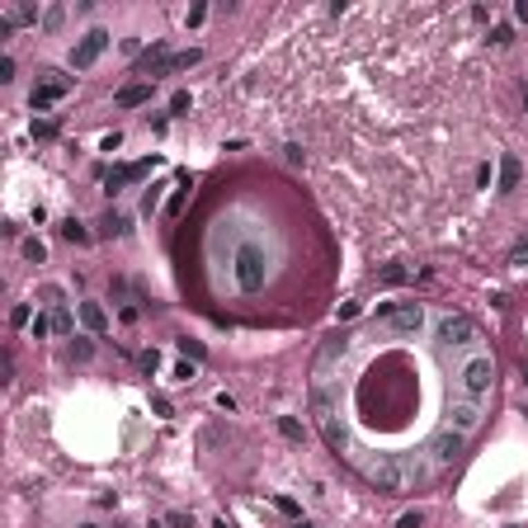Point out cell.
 I'll return each instance as SVG.
<instances>
[{
	"instance_id": "8d00e7d4",
	"label": "cell",
	"mask_w": 528,
	"mask_h": 528,
	"mask_svg": "<svg viewBox=\"0 0 528 528\" xmlns=\"http://www.w3.org/2000/svg\"><path fill=\"white\" fill-rule=\"evenodd\" d=\"M212 528H236V524H227V519H217V524H212Z\"/></svg>"
},
{
	"instance_id": "8992f818",
	"label": "cell",
	"mask_w": 528,
	"mask_h": 528,
	"mask_svg": "<svg viewBox=\"0 0 528 528\" xmlns=\"http://www.w3.org/2000/svg\"><path fill=\"white\" fill-rule=\"evenodd\" d=\"M439 344H444V349H467V344H476V321L472 317H444L439 321Z\"/></svg>"
},
{
	"instance_id": "44dd1931",
	"label": "cell",
	"mask_w": 528,
	"mask_h": 528,
	"mask_svg": "<svg viewBox=\"0 0 528 528\" xmlns=\"http://www.w3.org/2000/svg\"><path fill=\"white\" fill-rule=\"evenodd\" d=\"M24 260L43 264V260H48V245H43V241H38V236H33V241H24Z\"/></svg>"
},
{
	"instance_id": "52a82bcc",
	"label": "cell",
	"mask_w": 528,
	"mask_h": 528,
	"mask_svg": "<svg viewBox=\"0 0 528 528\" xmlns=\"http://www.w3.org/2000/svg\"><path fill=\"white\" fill-rule=\"evenodd\" d=\"M104 48H109V28H90V33H85V38L76 43V48H71V66H76V71L95 66Z\"/></svg>"
},
{
	"instance_id": "603a6c76",
	"label": "cell",
	"mask_w": 528,
	"mask_h": 528,
	"mask_svg": "<svg viewBox=\"0 0 528 528\" xmlns=\"http://www.w3.org/2000/svg\"><path fill=\"white\" fill-rule=\"evenodd\" d=\"M279 434H283V439H292V444H297V439H302V424L292 420V415H283V420H279Z\"/></svg>"
},
{
	"instance_id": "4fadbf2b",
	"label": "cell",
	"mask_w": 528,
	"mask_h": 528,
	"mask_svg": "<svg viewBox=\"0 0 528 528\" xmlns=\"http://www.w3.org/2000/svg\"><path fill=\"white\" fill-rule=\"evenodd\" d=\"M151 90H156V80H137V85H123L118 90V109H137L151 100Z\"/></svg>"
},
{
	"instance_id": "8fae6325",
	"label": "cell",
	"mask_w": 528,
	"mask_h": 528,
	"mask_svg": "<svg viewBox=\"0 0 528 528\" xmlns=\"http://www.w3.org/2000/svg\"><path fill=\"white\" fill-rule=\"evenodd\" d=\"M151 165H156V160H137V165H118V170H109V175H104L109 194H123V185H132V180H142V175H147Z\"/></svg>"
},
{
	"instance_id": "7c38bea8",
	"label": "cell",
	"mask_w": 528,
	"mask_h": 528,
	"mask_svg": "<svg viewBox=\"0 0 528 528\" xmlns=\"http://www.w3.org/2000/svg\"><path fill=\"white\" fill-rule=\"evenodd\" d=\"M401 467H406V476H411V486H420V481L434 476V462H429L424 453H401Z\"/></svg>"
},
{
	"instance_id": "6da1fadb",
	"label": "cell",
	"mask_w": 528,
	"mask_h": 528,
	"mask_svg": "<svg viewBox=\"0 0 528 528\" xmlns=\"http://www.w3.org/2000/svg\"><path fill=\"white\" fill-rule=\"evenodd\" d=\"M232 269H236V288H241V292H260L264 279H269V255H264V245H255V241H241Z\"/></svg>"
},
{
	"instance_id": "d6a6232c",
	"label": "cell",
	"mask_w": 528,
	"mask_h": 528,
	"mask_svg": "<svg viewBox=\"0 0 528 528\" xmlns=\"http://www.w3.org/2000/svg\"><path fill=\"white\" fill-rule=\"evenodd\" d=\"M185 109H189V95H185V90H175V95H170V113H185Z\"/></svg>"
},
{
	"instance_id": "30bf717a",
	"label": "cell",
	"mask_w": 528,
	"mask_h": 528,
	"mask_svg": "<svg viewBox=\"0 0 528 528\" xmlns=\"http://www.w3.org/2000/svg\"><path fill=\"white\" fill-rule=\"evenodd\" d=\"M476 424H481V411H476V401H453L449 406V429H458V434H472Z\"/></svg>"
},
{
	"instance_id": "d4e9b609",
	"label": "cell",
	"mask_w": 528,
	"mask_h": 528,
	"mask_svg": "<svg viewBox=\"0 0 528 528\" xmlns=\"http://www.w3.org/2000/svg\"><path fill=\"white\" fill-rule=\"evenodd\" d=\"M160 189H165V185H151V189H147V198H142V212H147V217L160 208Z\"/></svg>"
},
{
	"instance_id": "7402d4cb",
	"label": "cell",
	"mask_w": 528,
	"mask_h": 528,
	"mask_svg": "<svg viewBox=\"0 0 528 528\" xmlns=\"http://www.w3.org/2000/svg\"><path fill=\"white\" fill-rule=\"evenodd\" d=\"M335 359H344V340H330L326 349H321V368H326V364H335Z\"/></svg>"
},
{
	"instance_id": "60d3db41",
	"label": "cell",
	"mask_w": 528,
	"mask_h": 528,
	"mask_svg": "<svg viewBox=\"0 0 528 528\" xmlns=\"http://www.w3.org/2000/svg\"><path fill=\"white\" fill-rule=\"evenodd\" d=\"M524 377H528V364H524Z\"/></svg>"
},
{
	"instance_id": "9c48e42d",
	"label": "cell",
	"mask_w": 528,
	"mask_h": 528,
	"mask_svg": "<svg viewBox=\"0 0 528 528\" xmlns=\"http://www.w3.org/2000/svg\"><path fill=\"white\" fill-rule=\"evenodd\" d=\"M66 90H71V80L62 76V71H43V80L33 85V100H28V104H33V109H48V104H57Z\"/></svg>"
},
{
	"instance_id": "b9f144b4",
	"label": "cell",
	"mask_w": 528,
	"mask_h": 528,
	"mask_svg": "<svg viewBox=\"0 0 528 528\" xmlns=\"http://www.w3.org/2000/svg\"><path fill=\"white\" fill-rule=\"evenodd\" d=\"M505 528H514V524H505Z\"/></svg>"
},
{
	"instance_id": "83f0119b",
	"label": "cell",
	"mask_w": 528,
	"mask_h": 528,
	"mask_svg": "<svg viewBox=\"0 0 528 528\" xmlns=\"http://www.w3.org/2000/svg\"><path fill=\"white\" fill-rule=\"evenodd\" d=\"M10 321H15V326H33V307H28V302H19V307L10 312Z\"/></svg>"
},
{
	"instance_id": "d6986e66",
	"label": "cell",
	"mask_w": 528,
	"mask_h": 528,
	"mask_svg": "<svg viewBox=\"0 0 528 528\" xmlns=\"http://www.w3.org/2000/svg\"><path fill=\"white\" fill-rule=\"evenodd\" d=\"M194 62H198V53L189 48V53H175V57H170V62H165V71H189ZM165 71H160V76H165Z\"/></svg>"
},
{
	"instance_id": "484cf974",
	"label": "cell",
	"mask_w": 528,
	"mask_h": 528,
	"mask_svg": "<svg viewBox=\"0 0 528 528\" xmlns=\"http://www.w3.org/2000/svg\"><path fill=\"white\" fill-rule=\"evenodd\" d=\"M28 330H33V340H43V335H53V317H43V312H38Z\"/></svg>"
},
{
	"instance_id": "7bdbcfd3",
	"label": "cell",
	"mask_w": 528,
	"mask_h": 528,
	"mask_svg": "<svg viewBox=\"0 0 528 528\" xmlns=\"http://www.w3.org/2000/svg\"><path fill=\"white\" fill-rule=\"evenodd\" d=\"M85 528H95V524H85Z\"/></svg>"
},
{
	"instance_id": "5bb4252c",
	"label": "cell",
	"mask_w": 528,
	"mask_h": 528,
	"mask_svg": "<svg viewBox=\"0 0 528 528\" xmlns=\"http://www.w3.org/2000/svg\"><path fill=\"white\" fill-rule=\"evenodd\" d=\"M80 326H85L90 335H104L109 330V312L100 307V302H80Z\"/></svg>"
},
{
	"instance_id": "ac0fdd59",
	"label": "cell",
	"mask_w": 528,
	"mask_h": 528,
	"mask_svg": "<svg viewBox=\"0 0 528 528\" xmlns=\"http://www.w3.org/2000/svg\"><path fill=\"white\" fill-rule=\"evenodd\" d=\"M62 236L71 241V245H90V232H85V227H80L76 217H71V222H62Z\"/></svg>"
},
{
	"instance_id": "4dcf8cb0",
	"label": "cell",
	"mask_w": 528,
	"mask_h": 528,
	"mask_svg": "<svg viewBox=\"0 0 528 528\" xmlns=\"http://www.w3.org/2000/svg\"><path fill=\"white\" fill-rule=\"evenodd\" d=\"M283 160H288V165H302V160H307V151H302L297 142H288V147H283Z\"/></svg>"
},
{
	"instance_id": "f35d334b",
	"label": "cell",
	"mask_w": 528,
	"mask_h": 528,
	"mask_svg": "<svg viewBox=\"0 0 528 528\" xmlns=\"http://www.w3.org/2000/svg\"><path fill=\"white\" fill-rule=\"evenodd\" d=\"M524 109H528V90H524Z\"/></svg>"
},
{
	"instance_id": "2e32d148",
	"label": "cell",
	"mask_w": 528,
	"mask_h": 528,
	"mask_svg": "<svg viewBox=\"0 0 528 528\" xmlns=\"http://www.w3.org/2000/svg\"><path fill=\"white\" fill-rule=\"evenodd\" d=\"M100 232H104V236H128V217H123V212H104V217H100Z\"/></svg>"
},
{
	"instance_id": "ab89813d",
	"label": "cell",
	"mask_w": 528,
	"mask_h": 528,
	"mask_svg": "<svg viewBox=\"0 0 528 528\" xmlns=\"http://www.w3.org/2000/svg\"><path fill=\"white\" fill-rule=\"evenodd\" d=\"M151 528H165V524H151Z\"/></svg>"
},
{
	"instance_id": "74e56055",
	"label": "cell",
	"mask_w": 528,
	"mask_h": 528,
	"mask_svg": "<svg viewBox=\"0 0 528 528\" xmlns=\"http://www.w3.org/2000/svg\"><path fill=\"white\" fill-rule=\"evenodd\" d=\"M292 528H317V524H302V519H297V524H292Z\"/></svg>"
},
{
	"instance_id": "1f68e13d",
	"label": "cell",
	"mask_w": 528,
	"mask_h": 528,
	"mask_svg": "<svg viewBox=\"0 0 528 528\" xmlns=\"http://www.w3.org/2000/svg\"><path fill=\"white\" fill-rule=\"evenodd\" d=\"M137 364H142V373H156V368H160V354H156V349H147Z\"/></svg>"
},
{
	"instance_id": "ffe728a7",
	"label": "cell",
	"mask_w": 528,
	"mask_h": 528,
	"mask_svg": "<svg viewBox=\"0 0 528 528\" xmlns=\"http://www.w3.org/2000/svg\"><path fill=\"white\" fill-rule=\"evenodd\" d=\"M71 326H76V321H71V312H66V307H57V312H53V335H71Z\"/></svg>"
},
{
	"instance_id": "e575fe53",
	"label": "cell",
	"mask_w": 528,
	"mask_h": 528,
	"mask_svg": "<svg viewBox=\"0 0 528 528\" xmlns=\"http://www.w3.org/2000/svg\"><path fill=\"white\" fill-rule=\"evenodd\" d=\"M509 260H514V264H528V241H519V245L509 250Z\"/></svg>"
},
{
	"instance_id": "d590c367",
	"label": "cell",
	"mask_w": 528,
	"mask_h": 528,
	"mask_svg": "<svg viewBox=\"0 0 528 528\" xmlns=\"http://www.w3.org/2000/svg\"><path fill=\"white\" fill-rule=\"evenodd\" d=\"M43 302H53V307H62V288H53V283H48V288H43Z\"/></svg>"
},
{
	"instance_id": "9a60e30c",
	"label": "cell",
	"mask_w": 528,
	"mask_h": 528,
	"mask_svg": "<svg viewBox=\"0 0 528 528\" xmlns=\"http://www.w3.org/2000/svg\"><path fill=\"white\" fill-rule=\"evenodd\" d=\"M519 180H524V160H519V156H505L500 160V194H514V189H519Z\"/></svg>"
},
{
	"instance_id": "3957f363",
	"label": "cell",
	"mask_w": 528,
	"mask_h": 528,
	"mask_svg": "<svg viewBox=\"0 0 528 528\" xmlns=\"http://www.w3.org/2000/svg\"><path fill=\"white\" fill-rule=\"evenodd\" d=\"M312 415H317L321 434H326V444L340 453V449H344V424H340V411H335V396L326 392V387H317V392H312Z\"/></svg>"
},
{
	"instance_id": "5b68a950",
	"label": "cell",
	"mask_w": 528,
	"mask_h": 528,
	"mask_svg": "<svg viewBox=\"0 0 528 528\" xmlns=\"http://www.w3.org/2000/svg\"><path fill=\"white\" fill-rule=\"evenodd\" d=\"M368 481L377 486V491H406V486H411V476H406V467H401V453L377 458V462L368 467Z\"/></svg>"
},
{
	"instance_id": "f546056e",
	"label": "cell",
	"mask_w": 528,
	"mask_h": 528,
	"mask_svg": "<svg viewBox=\"0 0 528 528\" xmlns=\"http://www.w3.org/2000/svg\"><path fill=\"white\" fill-rule=\"evenodd\" d=\"M396 528H424V514H420V509H411V514L396 519Z\"/></svg>"
},
{
	"instance_id": "e0dca14e",
	"label": "cell",
	"mask_w": 528,
	"mask_h": 528,
	"mask_svg": "<svg viewBox=\"0 0 528 528\" xmlns=\"http://www.w3.org/2000/svg\"><path fill=\"white\" fill-rule=\"evenodd\" d=\"M406 279H411V269H406V264H387V269L377 274V283H382V288H401Z\"/></svg>"
},
{
	"instance_id": "836d02e7",
	"label": "cell",
	"mask_w": 528,
	"mask_h": 528,
	"mask_svg": "<svg viewBox=\"0 0 528 528\" xmlns=\"http://www.w3.org/2000/svg\"><path fill=\"white\" fill-rule=\"evenodd\" d=\"M62 15H66V10H62V5H53V10L43 15V28H57V24H62Z\"/></svg>"
},
{
	"instance_id": "f1b7e54d",
	"label": "cell",
	"mask_w": 528,
	"mask_h": 528,
	"mask_svg": "<svg viewBox=\"0 0 528 528\" xmlns=\"http://www.w3.org/2000/svg\"><path fill=\"white\" fill-rule=\"evenodd\" d=\"M90 354H95V344H90V340H76V344H71V359H76V364H85Z\"/></svg>"
},
{
	"instance_id": "4316f807",
	"label": "cell",
	"mask_w": 528,
	"mask_h": 528,
	"mask_svg": "<svg viewBox=\"0 0 528 528\" xmlns=\"http://www.w3.org/2000/svg\"><path fill=\"white\" fill-rule=\"evenodd\" d=\"M165 528H194V519H189L185 509H170V514H165Z\"/></svg>"
},
{
	"instance_id": "cb8c5ba5",
	"label": "cell",
	"mask_w": 528,
	"mask_h": 528,
	"mask_svg": "<svg viewBox=\"0 0 528 528\" xmlns=\"http://www.w3.org/2000/svg\"><path fill=\"white\" fill-rule=\"evenodd\" d=\"M175 344H180V354H185V359H203V344H198V340H189V335H180Z\"/></svg>"
},
{
	"instance_id": "277c9868",
	"label": "cell",
	"mask_w": 528,
	"mask_h": 528,
	"mask_svg": "<svg viewBox=\"0 0 528 528\" xmlns=\"http://www.w3.org/2000/svg\"><path fill=\"white\" fill-rule=\"evenodd\" d=\"M377 321H387L396 335H415L424 326V312H420V302H382V307H377Z\"/></svg>"
},
{
	"instance_id": "ba28073f",
	"label": "cell",
	"mask_w": 528,
	"mask_h": 528,
	"mask_svg": "<svg viewBox=\"0 0 528 528\" xmlns=\"http://www.w3.org/2000/svg\"><path fill=\"white\" fill-rule=\"evenodd\" d=\"M462 444H467V434H458V429H449V424H444V429L429 439V453H434V462H439V467H449V462H458Z\"/></svg>"
},
{
	"instance_id": "7a4b0ae2",
	"label": "cell",
	"mask_w": 528,
	"mask_h": 528,
	"mask_svg": "<svg viewBox=\"0 0 528 528\" xmlns=\"http://www.w3.org/2000/svg\"><path fill=\"white\" fill-rule=\"evenodd\" d=\"M458 382H462V396H467V401H481V396L491 392V382H496V359H491V354L467 359L462 373H458Z\"/></svg>"
}]
</instances>
